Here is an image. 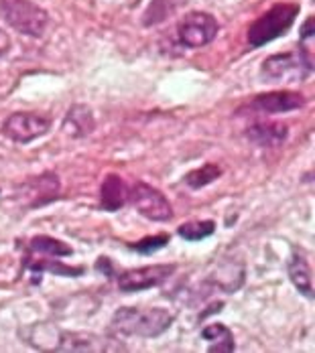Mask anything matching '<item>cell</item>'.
Masks as SVG:
<instances>
[{
  "label": "cell",
  "instance_id": "obj_1",
  "mask_svg": "<svg viewBox=\"0 0 315 353\" xmlns=\"http://www.w3.org/2000/svg\"><path fill=\"white\" fill-rule=\"evenodd\" d=\"M175 323V315L161 307H122L112 315V329L124 337H159Z\"/></svg>",
  "mask_w": 315,
  "mask_h": 353
},
{
  "label": "cell",
  "instance_id": "obj_2",
  "mask_svg": "<svg viewBox=\"0 0 315 353\" xmlns=\"http://www.w3.org/2000/svg\"><path fill=\"white\" fill-rule=\"evenodd\" d=\"M301 6L295 2H279L271 6L265 14H260L250 27L246 41L252 49H258L279 37L287 35V31L295 25Z\"/></svg>",
  "mask_w": 315,
  "mask_h": 353
},
{
  "label": "cell",
  "instance_id": "obj_3",
  "mask_svg": "<svg viewBox=\"0 0 315 353\" xmlns=\"http://www.w3.org/2000/svg\"><path fill=\"white\" fill-rule=\"evenodd\" d=\"M314 73V59L305 45L293 51L271 55L260 65V77L267 81H303Z\"/></svg>",
  "mask_w": 315,
  "mask_h": 353
},
{
  "label": "cell",
  "instance_id": "obj_4",
  "mask_svg": "<svg viewBox=\"0 0 315 353\" xmlns=\"http://www.w3.org/2000/svg\"><path fill=\"white\" fill-rule=\"evenodd\" d=\"M0 17L10 29L27 37H41L49 25V12L33 0H0Z\"/></svg>",
  "mask_w": 315,
  "mask_h": 353
},
{
  "label": "cell",
  "instance_id": "obj_5",
  "mask_svg": "<svg viewBox=\"0 0 315 353\" xmlns=\"http://www.w3.org/2000/svg\"><path fill=\"white\" fill-rule=\"evenodd\" d=\"M220 33V23L213 14L204 10H191L177 23V41L185 49H202L210 45Z\"/></svg>",
  "mask_w": 315,
  "mask_h": 353
},
{
  "label": "cell",
  "instance_id": "obj_6",
  "mask_svg": "<svg viewBox=\"0 0 315 353\" xmlns=\"http://www.w3.org/2000/svg\"><path fill=\"white\" fill-rule=\"evenodd\" d=\"M128 199L135 205V210L151 221L163 223L173 217V208L169 199L153 185H146L142 181L133 183L128 187Z\"/></svg>",
  "mask_w": 315,
  "mask_h": 353
},
{
  "label": "cell",
  "instance_id": "obj_7",
  "mask_svg": "<svg viewBox=\"0 0 315 353\" xmlns=\"http://www.w3.org/2000/svg\"><path fill=\"white\" fill-rule=\"evenodd\" d=\"M51 130V120L35 112H15L2 124V134L19 144H29Z\"/></svg>",
  "mask_w": 315,
  "mask_h": 353
},
{
  "label": "cell",
  "instance_id": "obj_8",
  "mask_svg": "<svg viewBox=\"0 0 315 353\" xmlns=\"http://www.w3.org/2000/svg\"><path fill=\"white\" fill-rule=\"evenodd\" d=\"M307 104V98L301 92H293V90H275V92H267V94H258L254 96L250 102H246L245 106L236 110L238 116H242L245 112H256V114H285V112H293L299 110Z\"/></svg>",
  "mask_w": 315,
  "mask_h": 353
},
{
  "label": "cell",
  "instance_id": "obj_9",
  "mask_svg": "<svg viewBox=\"0 0 315 353\" xmlns=\"http://www.w3.org/2000/svg\"><path fill=\"white\" fill-rule=\"evenodd\" d=\"M175 264H153V266H142V268H128L116 276V283L120 292H140L153 286L167 283L175 274Z\"/></svg>",
  "mask_w": 315,
  "mask_h": 353
},
{
  "label": "cell",
  "instance_id": "obj_10",
  "mask_svg": "<svg viewBox=\"0 0 315 353\" xmlns=\"http://www.w3.org/2000/svg\"><path fill=\"white\" fill-rule=\"evenodd\" d=\"M126 350L122 345H112L110 339L92 333H61L55 352H118Z\"/></svg>",
  "mask_w": 315,
  "mask_h": 353
},
{
  "label": "cell",
  "instance_id": "obj_11",
  "mask_svg": "<svg viewBox=\"0 0 315 353\" xmlns=\"http://www.w3.org/2000/svg\"><path fill=\"white\" fill-rule=\"evenodd\" d=\"M246 139L260 146V148H277L289 137L287 124L280 122H269V120H258L246 128Z\"/></svg>",
  "mask_w": 315,
  "mask_h": 353
},
{
  "label": "cell",
  "instance_id": "obj_12",
  "mask_svg": "<svg viewBox=\"0 0 315 353\" xmlns=\"http://www.w3.org/2000/svg\"><path fill=\"white\" fill-rule=\"evenodd\" d=\"M287 274L291 279V283L295 284V288L305 296V299H314V276H312V266L307 262V256L301 250H293V254L287 260Z\"/></svg>",
  "mask_w": 315,
  "mask_h": 353
},
{
  "label": "cell",
  "instance_id": "obj_13",
  "mask_svg": "<svg viewBox=\"0 0 315 353\" xmlns=\"http://www.w3.org/2000/svg\"><path fill=\"white\" fill-rule=\"evenodd\" d=\"M126 201H128V187L122 181V176L114 173L106 175L100 185V208L104 212L114 213L124 208Z\"/></svg>",
  "mask_w": 315,
  "mask_h": 353
},
{
  "label": "cell",
  "instance_id": "obj_14",
  "mask_svg": "<svg viewBox=\"0 0 315 353\" xmlns=\"http://www.w3.org/2000/svg\"><path fill=\"white\" fill-rule=\"evenodd\" d=\"M96 128V120L92 110L84 104H75L68 110L66 118H64V130L73 137V139H84L88 134H92Z\"/></svg>",
  "mask_w": 315,
  "mask_h": 353
},
{
  "label": "cell",
  "instance_id": "obj_15",
  "mask_svg": "<svg viewBox=\"0 0 315 353\" xmlns=\"http://www.w3.org/2000/svg\"><path fill=\"white\" fill-rule=\"evenodd\" d=\"M27 187L31 189V197H35L29 203V208H41V205L57 199V195H59V176L55 173H43L41 176H35Z\"/></svg>",
  "mask_w": 315,
  "mask_h": 353
},
{
  "label": "cell",
  "instance_id": "obj_16",
  "mask_svg": "<svg viewBox=\"0 0 315 353\" xmlns=\"http://www.w3.org/2000/svg\"><path fill=\"white\" fill-rule=\"evenodd\" d=\"M202 337L210 341V353H230L236 350L234 343V333L224 325V323H213L202 329Z\"/></svg>",
  "mask_w": 315,
  "mask_h": 353
},
{
  "label": "cell",
  "instance_id": "obj_17",
  "mask_svg": "<svg viewBox=\"0 0 315 353\" xmlns=\"http://www.w3.org/2000/svg\"><path fill=\"white\" fill-rule=\"evenodd\" d=\"M183 2H187V0H151L146 10L142 12V25L155 27V25L167 21L171 14H175Z\"/></svg>",
  "mask_w": 315,
  "mask_h": 353
},
{
  "label": "cell",
  "instance_id": "obj_18",
  "mask_svg": "<svg viewBox=\"0 0 315 353\" xmlns=\"http://www.w3.org/2000/svg\"><path fill=\"white\" fill-rule=\"evenodd\" d=\"M29 252L31 254H43V256H55V258L73 256V250L66 242L49 238V236H35V238H31Z\"/></svg>",
  "mask_w": 315,
  "mask_h": 353
},
{
  "label": "cell",
  "instance_id": "obj_19",
  "mask_svg": "<svg viewBox=\"0 0 315 353\" xmlns=\"http://www.w3.org/2000/svg\"><path fill=\"white\" fill-rule=\"evenodd\" d=\"M213 232H216V221L211 219H195V221L181 223L177 228V234L187 242H202L213 236Z\"/></svg>",
  "mask_w": 315,
  "mask_h": 353
},
{
  "label": "cell",
  "instance_id": "obj_20",
  "mask_svg": "<svg viewBox=\"0 0 315 353\" xmlns=\"http://www.w3.org/2000/svg\"><path fill=\"white\" fill-rule=\"evenodd\" d=\"M220 176H222V169L218 165H213V163H208V165H204L200 169L189 171L185 175V185L191 187V189H204V187L211 185Z\"/></svg>",
  "mask_w": 315,
  "mask_h": 353
},
{
  "label": "cell",
  "instance_id": "obj_21",
  "mask_svg": "<svg viewBox=\"0 0 315 353\" xmlns=\"http://www.w3.org/2000/svg\"><path fill=\"white\" fill-rule=\"evenodd\" d=\"M27 268H31L33 272H43V270H49V272H53V274H57V276H82L84 274V268L82 266H77V268H73V266H66V264H61V262H53V260H27V264H25Z\"/></svg>",
  "mask_w": 315,
  "mask_h": 353
},
{
  "label": "cell",
  "instance_id": "obj_22",
  "mask_svg": "<svg viewBox=\"0 0 315 353\" xmlns=\"http://www.w3.org/2000/svg\"><path fill=\"white\" fill-rule=\"evenodd\" d=\"M169 242H171L169 234H157V236H149V238H142L140 242L133 244L131 248H133L135 252H139V254H144V256H149V254H155V252L163 250V248L167 246Z\"/></svg>",
  "mask_w": 315,
  "mask_h": 353
},
{
  "label": "cell",
  "instance_id": "obj_23",
  "mask_svg": "<svg viewBox=\"0 0 315 353\" xmlns=\"http://www.w3.org/2000/svg\"><path fill=\"white\" fill-rule=\"evenodd\" d=\"M96 270H98V272H102V274H106V276H112V272H114V270H112V262H110L108 258H104V256H102V258H98V262H96Z\"/></svg>",
  "mask_w": 315,
  "mask_h": 353
},
{
  "label": "cell",
  "instance_id": "obj_24",
  "mask_svg": "<svg viewBox=\"0 0 315 353\" xmlns=\"http://www.w3.org/2000/svg\"><path fill=\"white\" fill-rule=\"evenodd\" d=\"M314 17H307V21L303 23V27H301V41H307V39H312L314 37Z\"/></svg>",
  "mask_w": 315,
  "mask_h": 353
},
{
  "label": "cell",
  "instance_id": "obj_25",
  "mask_svg": "<svg viewBox=\"0 0 315 353\" xmlns=\"http://www.w3.org/2000/svg\"><path fill=\"white\" fill-rule=\"evenodd\" d=\"M10 37L6 31H2L0 29V57H4V55H8V51H10Z\"/></svg>",
  "mask_w": 315,
  "mask_h": 353
}]
</instances>
